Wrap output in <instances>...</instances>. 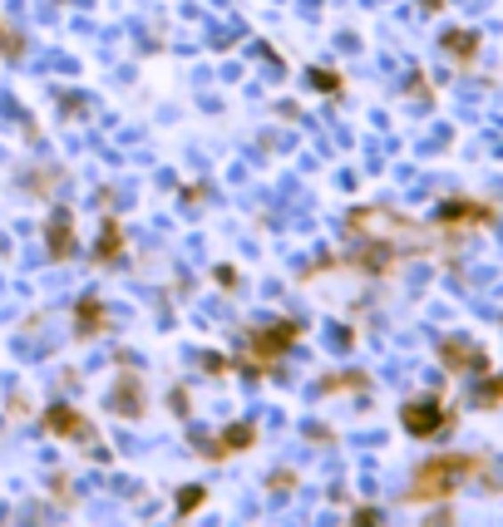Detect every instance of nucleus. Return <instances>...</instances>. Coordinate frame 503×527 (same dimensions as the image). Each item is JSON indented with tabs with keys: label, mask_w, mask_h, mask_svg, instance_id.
Instances as JSON below:
<instances>
[{
	"label": "nucleus",
	"mask_w": 503,
	"mask_h": 527,
	"mask_svg": "<svg viewBox=\"0 0 503 527\" xmlns=\"http://www.w3.org/2000/svg\"><path fill=\"white\" fill-rule=\"evenodd\" d=\"M499 400H503V375H499L493 385H483V390H479V404H499Z\"/></svg>",
	"instance_id": "nucleus-6"
},
{
	"label": "nucleus",
	"mask_w": 503,
	"mask_h": 527,
	"mask_svg": "<svg viewBox=\"0 0 503 527\" xmlns=\"http://www.w3.org/2000/svg\"><path fill=\"white\" fill-rule=\"evenodd\" d=\"M444 360H450V365H474V369L483 365V355L474 345H464V340H450V345H444Z\"/></svg>",
	"instance_id": "nucleus-3"
},
{
	"label": "nucleus",
	"mask_w": 503,
	"mask_h": 527,
	"mask_svg": "<svg viewBox=\"0 0 503 527\" xmlns=\"http://www.w3.org/2000/svg\"><path fill=\"white\" fill-rule=\"evenodd\" d=\"M469 468H474V458H434V464L419 468L415 493H419V498H429V493H450V488H454V474H469Z\"/></svg>",
	"instance_id": "nucleus-1"
},
{
	"label": "nucleus",
	"mask_w": 503,
	"mask_h": 527,
	"mask_svg": "<svg viewBox=\"0 0 503 527\" xmlns=\"http://www.w3.org/2000/svg\"><path fill=\"white\" fill-rule=\"evenodd\" d=\"M50 429H60V434H79L85 424H79V419H69V414H50Z\"/></svg>",
	"instance_id": "nucleus-5"
},
{
	"label": "nucleus",
	"mask_w": 503,
	"mask_h": 527,
	"mask_svg": "<svg viewBox=\"0 0 503 527\" xmlns=\"http://www.w3.org/2000/svg\"><path fill=\"white\" fill-rule=\"evenodd\" d=\"M444 45H450V50H459V60H469V54H474V45H479V40H474V35H464V30H454Z\"/></svg>",
	"instance_id": "nucleus-4"
},
{
	"label": "nucleus",
	"mask_w": 503,
	"mask_h": 527,
	"mask_svg": "<svg viewBox=\"0 0 503 527\" xmlns=\"http://www.w3.org/2000/svg\"><path fill=\"white\" fill-rule=\"evenodd\" d=\"M405 429H410V434H419V439H429L434 429H444V409H439L434 400L410 404V409H405Z\"/></svg>",
	"instance_id": "nucleus-2"
}]
</instances>
